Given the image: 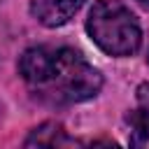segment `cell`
<instances>
[{"label":"cell","mask_w":149,"mask_h":149,"mask_svg":"<svg viewBox=\"0 0 149 149\" xmlns=\"http://www.w3.org/2000/svg\"><path fill=\"white\" fill-rule=\"evenodd\" d=\"M23 81L51 105L84 102L102 88V74L74 49L30 47L19 58Z\"/></svg>","instance_id":"6da1fadb"},{"label":"cell","mask_w":149,"mask_h":149,"mask_svg":"<svg viewBox=\"0 0 149 149\" xmlns=\"http://www.w3.org/2000/svg\"><path fill=\"white\" fill-rule=\"evenodd\" d=\"M86 33L107 56H130L142 44L137 16L121 0H98L86 19Z\"/></svg>","instance_id":"7a4b0ae2"},{"label":"cell","mask_w":149,"mask_h":149,"mask_svg":"<svg viewBox=\"0 0 149 149\" xmlns=\"http://www.w3.org/2000/svg\"><path fill=\"white\" fill-rule=\"evenodd\" d=\"M84 2L86 0H30V16L47 28H58L65 26Z\"/></svg>","instance_id":"3957f363"},{"label":"cell","mask_w":149,"mask_h":149,"mask_svg":"<svg viewBox=\"0 0 149 149\" xmlns=\"http://www.w3.org/2000/svg\"><path fill=\"white\" fill-rule=\"evenodd\" d=\"M135 109L128 114V144L130 147H149V81L137 86Z\"/></svg>","instance_id":"277c9868"},{"label":"cell","mask_w":149,"mask_h":149,"mask_svg":"<svg viewBox=\"0 0 149 149\" xmlns=\"http://www.w3.org/2000/svg\"><path fill=\"white\" fill-rule=\"evenodd\" d=\"M23 144L26 147H61V144H70V137L61 123L44 121L42 126L30 130V135L26 137Z\"/></svg>","instance_id":"5b68a950"},{"label":"cell","mask_w":149,"mask_h":149,"mask_svg":"<svg viewBox=\"0 0 149 149\" xmlns=\"http://www.w3.org/2000/svg\"><path fill=\"white\" fill-rule=\"evenodd\" d=\"M140 2H149V0H140Z\"/></svg>","instance_id":"8992f818"},{"label":"cell","mask_w":149,"mask_h":149,"mask_svg":"<svg viewBox=\"0 0 149 149\" xmlns=\"http://www.w3.org/2000/svg\"><path fill=\"white\" fill-rule=\"evenodd\" d=\"M147 61H149V56H147Z\"/></svg>","instance_id":"52a82bcc"}]
</instances>
